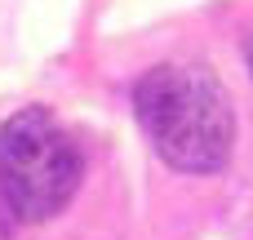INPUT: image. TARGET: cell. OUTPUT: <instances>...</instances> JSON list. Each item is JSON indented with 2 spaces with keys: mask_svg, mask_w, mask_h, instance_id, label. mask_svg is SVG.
Instances as JSON below:
<instances>
[{
  "mask_svg": "<svg viewBox=\"0 0 253 240\" xmlns=\"http://www.w3.org/2000/svg\"><path fill=\"white\" fill-rule=\"evenodd\" d=\"M245 53H249V71H253V40H249V49H245Z\"/></svg>",
  "mask_w": 253,
  "mask_h": 240,
  "instance_id": "3",
  "label": "cell"
},
{
  "mask_svg": "<svg viewBox=\"0 0 253 240\" xmlns=\"http://www.w3.org/2000/svg\"><path fill=\"white\" fill-rule=\"evenodd\" d=\"M138 125L160 160L182 174H213L231 160L236 116L209 67H151L133 89Z\"/></svg>",
  "mask_w": 253,
  "mask_h": 240,
  "instance_id": "1",
  "label": "cell"
},
{
  "mask_svg": "<svg viewBox=\"0 0 253 240\" xmlns=\"http://www.w3.org/2000/svg\"><path fill=\"white\" fill-rule=\"evenodd\" d=\"M80 187V147L44 111L22 107L0 125V205L18 223L53 218Z\"/></svg>",
  "mask_w": 253,
  "mask_h": 240,
  "instance_id": "2",
  "label": "cell"
}]
</instances>
